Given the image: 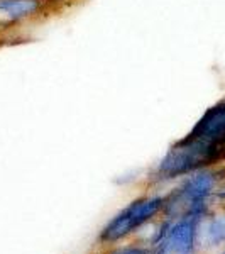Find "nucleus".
I'll use <instances>...</instances> for the list:
<instances>
[{"label": "nucleus", "instance_id": "1", "mask_svg": "<svg viewBox=\"0 0 225 254\" xmlns=\"http://www.w3.org/2000/svg\"><path fill=\"white\" fill-rule=\"evenodd\" d=\"M225 156V102L212 107L161 161L159 173L185 175Z\"/></svg>", "mask_w": 225, "mask_h": 254}, {"label": "nucleus", "instance_id": "2", "mask_svg": "<svg viewBox=\"0 0 225 254\" xmlns=\"http://www.w3.org/2000/svg\"><path fill=\"white\" fill-rule=\"evenodd\" d=\"M163 198H146L139 200V202L132 203L130 207L125 208L124 212H120L115 219L110 222L107 227L102 232V239L104 241H118L122 237L137 229L139 225L151 219L159 208L163 207Z\"/></svg>", "mask_w": 225, "mask_h": 254}, {"label": "nucleus", "instance_id": "3", "mask_svg": "<svg viewBox=\"0 0 225 254\" xmlns=\"http://www.w3.org/2000/svg\"><path fill=\"white\" fill-rule=\"evenodd\" d=\"M215 178L212 173H198L193 178H190L188 182L179 188V191L174 195L171 207L174 210H185L186 215H196L200 217L205 207V200L210 195L212 188H214Z\"/></svg>", "mask_w": 225, "mask_h": 254}, {"label": "nucleus", "instance_id": "4", "mask_svg": "<svg viewBox=\"0 0 225 254\" xmlns=\"http://www.w3.org/2000/svg\"><path fill=\"white\" fill-rule=\"evenodd\" d=\"M196 215H185L179 222L168 225L159 236L156 254H191L195 244Z\"/></svg>", "mask_w": 225, "mask_h": 254}, {"label": "nucleus", "instance_id": "5", "mask_svg": "<svg viewBox=\"0 0 225 254\" xmlns=\"http://www.w3.org/2000/svg\"><path fill=\"white\" fill-rule=\"evenodd\" d=\"M38 7V0H0V14L9 19H24L34 14Z\"/></svg>", "mask_w": 225, "mask_h": 254}, {"label": "nucleus", "instance_id": "6", "mask_svg": "<svg viewBox=\"0 0 225 254\" xmlns=\"http://www.w3.org/2000/svg\"><path fill=\"white\" fill-rule=\"evenodd\" d=\"M207 241L210 244L225 243V215L217 217L207 225Z\"/></svg>", "mask_w": 225, "mask_h": 254}, {"label": "nucleus", "instance_id": "7", "mask_svg": "<svg viewBox=\"0 0 225 254\" xmlns=\"http://www.w3.org/2000/svg\"><path fill=\"white\" fill-rule=\"evenodd\" d=\"M115 254H144L142 249H124V251H118Z\"/></svg>", "mask_w": 225, "mask_h": 254}, {"label": "nucleus", "instance_id": "8", "mask_svg": "<svg viewBox=\"0 0 225 254\" xmlns=\"http://www.w3.org/2000/svg\"><path fill=\"white\" fill-rule=\"evenodd\" d=\"M224 254H225V253H224Z\"/></svg>", "mask_w": 225, "mask_h": 254}]
</instances>
